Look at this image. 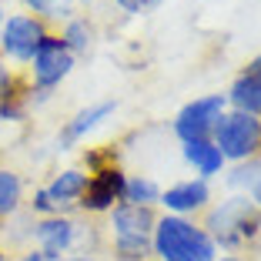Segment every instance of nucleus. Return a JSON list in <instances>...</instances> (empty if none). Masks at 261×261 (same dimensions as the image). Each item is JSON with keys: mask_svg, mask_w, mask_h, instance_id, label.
<instances>
[{"mask_svg": "<svg viewBox=\"0 0 261 261\" xmlns=\"http://www.w3.org/2000/svg\"><path fill=\"white\" fill-rule=\"evenodd\" d=\"M201 228L211 234L218 251L245 254L261 238V211L251 204L248 194H228L207 204V211L201 215Z\"/></svg>", "mask_w": 261, "mask_h": 261, "instance_id": "f257e3e1", "label": "nucleus"}, {"mask_svg": "<svg viewBox=\"0 0 261 261\" xmlns=\"http://www.w3.org/2000/svg\"><path fill=\"white\" fill-rule=\"evenodd\" d=\"M218 245L211 241L198 218L158 215L151 231V258L154 261H215Z\"/></svg>", "mask_w": 261, "mask_h": 261, "instance_id": "f03ea898", "label": "nucleus"}, {"mask_svg": "<svg viewBox=\"0 0 261 261\" xmlns=\"http://www.w3.org/2000/svg\"><path fill=\"white\" fill-rule=\"evenodd\" d=\"M31 248L44 251L47 258H67V254H97L91 245H97V224H84L74 215H47L34 218Z\"/></svg>", "mask_w": 261, "mask_h": 261, "instance_id": "7ed1b4c3", "label": "nucleus"}, {"mask_svg": "<svg viewBox=\"0 0 261 261\" xmlns=\"http://www.w3.org/2000/svg\"><path fill=\"white\" fill-rule=\"evenodd\" d=\"M215 147L221 151V158L228 164H241L251 161L261 154V121L251 114H241V111H224L215 124V134H211Z\"/></svg>", "mask_w": 261, "mask_h": 261, "instance_id": "20e7f679", "label": "nucleus"}, {"mask_svg": "<svg viewBox=\"0 0 261 261\" xmlns=\"http://www.w3.org/2000/svg\"><path fill=\"white\" fill-rule=\"evenodd\" d=\"M74 67H77V57L57 37V31H50L44 37V44L37 47V54L31 57V64H27V87L37 94H54L74 74Z\"/></svg>", "mask_w": 261, "mask_h": 261, "instance_id": "39448f33", "label": "nucleus"}, {"mask_svg": "<svg viewBox=\"0 0 261 261\" xmlns=\"http://www.w3.org/2000/svg\"><path fill=\"white\" fill-rule=\"evenodd\" d=\"M47 34H50V27H47L40 17L27 14V10H20V14H7L4 31H0V57H4L7 64L27 67L31 57L37 54V47L44 44Z\"/></svg>", "mask_w": 261, "mask_h": 261, "instance_id": "423d86ee", "label": "nucleus"}, {"mask_svg": "<svg viewBox=\"0 0 261 261\" xmlns=\"http://www.w3.org/2000/svg\"><path fill=\"white\" fill-rule=\"evenodd\" d=\"M224 111H228V97L224 94H201V97L188 100L185 108L174 114L171 130H174V138L181 144H188V141H211L215 124Z\"/></svg>", "mask_w": 261, "mask_h": 261, "instance_id": "0eeeda50", "label": "nucleus"}, {"mask_svg": "<svg viewBox=\"0 0 261 261\" xmlns=\"http://www.w3.org/2000/svg\"><path fill=\"white\" fill-rule=\"evenodd\" d=\"M124 181H127V171L121 164H111V168H100L97 174L87 177V191L77 204V211L84 215H111L124 198Z\"/></svg>", "mask_w": 261, "mask_h": 261, "instance_id": "6e6552de", "label": "nucleus"}, {"mask_svg": "<svg viewBox=\"0 0 261 261\" xmlns=\"http://www.w3.org/2000/svg\"><path fill=\"white\" fill-rule=\"evenodd\" d=\"M215 201L211 194V181H201V177H185L171 188H161V201L164 215H177V218H201L207 211V204Z\"/></svg>", "mask_w": 261, "mask_h": 261, "instance_id": "1a4fd4ad", "label": "nucleus"}, {"mask_svg": "<svg viewBox=\"0 0 261 261\" xmlns=\"http://www.w3.org/2000/svg\"><path fill=\"white\" fill-rule=\"evenodd\" d=\"M114 114H117V100H114V97L94 100V104L81 108L74 117H70V121H64L61 134H57V144H61V151H70V147L84 144V141L91 138L94 130H100Z\"/></svg>", "mask_w": 261, "mask_h": 261, "instance_id": "9d476101", "label": "nucleus"}, {"mask_svg": "<svg viewBox=\"0 0 261 261\" xmlns=\"http://www.w3.org/2000/svg\"><path fill=\"white\" fill-rule=\"evenodd\" d=\"M158 207H141V204H121L108 215V234L111 238H151Z\"/></svg>", "mask_w": 261, "mask_h": 261, "instance_id": "9b49d317", "label": "nucleus"}, {"mask_svg": "<svg viewBox=\"0 0 261 261\" xmlns=\"http://www.w3.org/2000/svg\"><path fill=\"white\" fill-rule=\"evenodd\" d=\"M87 177L91 174H87L84 168H64L44 185L47 198L54 201V207L61 211V215L77 211V204H81V198H84V191H87Z\"/></svg>", "mask_w": 261, "mask_h": 261, "instance_id": "f8f14e48", "label": "nucleus"}, {"mask_svg": "<svg viewBox=\"0 0 261 261\" xmlns=\"http://www.w3.org/2000/svg\"><path fill=\"white\" fill-rule=\"evenodd\" d=\"M181 158L194 168V177H201V181L221 177L228 171V161L221 158L215 141H188V144H181Z\"/></svg>", "mask_w": 261, "mask_h": 261, "instance_id": "ddd939ff", "label": "nucleus"}, {"mask_svg": "<svg viewBox=\"0 0 261 261\" xmlns=\"http://www.w3.org/2000/svg\"><path fill=\"white\" fill-rule=\"evenodd\" d=\"M228 108L231 111H241V114H251L261 121V74H248L241 70L228 87Z\"/></svg>", "mask_w": 261, "mask_h": 261, "instance_id": "4468645a", "label": "nucleus"}, {"mask_svg": "<svg viewBox=\"0 0 261 261\" xmlns=\"http://www.w3.org/2000/svg\"><path fill=\"white\" fill-rule=\"evenodd\" d=\"M57 37L67 44V50L74 57H87L94 50V44H97V27H94V20L87 14H74L70 20L61 23Z\"/></svg>", "mask_w": 261, "mask_h": 261, "instance_id": "2eb2a0df", "label": "nucleus"}, {"mask_svg": "<svg viewBox=\"0 0 261 261\" xmlns=\"http://www.w3.org/2000/svg\"><path fill=\"white\" fill-rule=\"evenodd\" d=\"M224 185L231 194H248L251 204L261 211V154L251 161H241L224 174Z\"/></svg>", "mask_w": 261, "mask_h": 261, "instance_id": "dca6fc26", "label": "nucleus"}, {"mask_svg": "<svg viewBox=\"0 0 261 261\" xmlns=\"http://www.w3.org/2000/svg\"><path fill=\"white\" fill-rule=\"evenodd\" d=\"M27 204V191H23V177L14 168L0 164V221L17 218Z\"/></svg>", "mask_w": 261, "mask_h": 261, "instance_id": "f3484780", "label": "nucleus"}, {"mask_svg": "<svg viewBox=\"0 0 261 261\" xmlns=\"http://www.w3.org/2000/svg\"><path fill=\"white\" fill-rule=\"evenodd\" d=\"M121 201L141 204V207H158V201H161V185H158L154 177H147V174H127Z\"/></svg>", "mask_w": 261, "mask_h": 261, "instance_id": "a211bd4d", "label": "nucleus"}, {"mask_svg": "<svg viewBox=\"0 0 261 261\" xmlns=\"http://www.w3.org/2000/svg\"><path fill=\"white\" fill-rule=\"evenodd\" d=\"M20 4H23L27 14L40 17L47 27L50 23H64L77 14V0H20Z\"/></svg>", "mask_w": 261, "mask_h": 261, "instance_id": "6ab92c4d", "label": "nucleus"}, {"mask_svg": "<svg viewBox=\"0 0 261 261\" xmlns=\"http://www.w3.org/2000/svg\"><path fill=\"white\" fill-rule=\"evenodd\" d=\"M111 261H154L151 238H111Z\"/></svg>", "mask_w": 261, "mask_h": 261, "instance_id": "aec40b11", "label": "nucleus"}, {"mask_svg": "<svg viewBox=\"0 0 261 261\" xmlns=\"http://www.w3.org/2000/svg\"><path fill=\"white\" fill-rule=\"evenodd\" d=\"M27 94V84L17 77L14 67H7V61L0 57V100H10V97H20Z\"/></svg>", "mask_w": 261, "mask_h": 261, "instance_id": "412c9836", "label": "nucleus"}, {"mask_svg": "<svg viewBox=\"0 0 261 261\" xmlns=\"http://www.w3.org/2000/svg\"><path fill=\"white\" fill-rule=\"evenodd\" d=\"M111 164H117V154L114 151H104V147H87V151H84V164H81V168H84L87 174H97L100 168H111Z\"/></svg>", "mask_w": 261, "mask_h": 261, "instance_id": "4be33fe9", "label": "nucleus"}, {"mask_svg": "<svg viewBox=\"0 0 261 261\" xmlns=\"http://www.w3.org/2000/svg\"><path fill=\"white\" fill-rule=\"evenodd\" d=\"M27 207H31V215L34 218H47V215H61L54 207V201L47 198V191H44V185L40 188H34V194H31V201H27Z\"/></svg>", "mask_w": 261, "mask_h": 261, "instance_id": "5701e85b", "label": "nucleus"}, {"mask_svg": "<svg viewBox=\"0 0 261 261\" xmlns=\"http://www.w3.org/2000/svg\"><path fill=\"white\" fill-rule=\"evenodd\" d=\"M117 4V10H124L127 17H141V14H147V10H154L161 0H114Z\"/></svg>", "mask_w": 261, "mask_h": 261, "instance_id": "b1692460", "label": "nucleus"}, {"mask_svg": "<svg viewBox=\"0 0 261 261\" xmlns=\"http://www.w3.org/2000/svg\"><path fill=\"white\" fill-rule=\"evenodd\" d=\"M10 261H54V258H47L44 251H37V248H23L17 258H10Z\"/></svg>", "mask_w": 261, "mask_h": 261, "instance_id": "393cba45", "label": "nucleus"}, {"mask_svg": "<svg viewBox=\"0 0 261 261\" xmlns=\"http://www.w3.org/2000/svg\"><path fill=\"white\" fill-rule=\"evenodd\" d=\"M61 261H111V258H104V254H67Z\"/></svg>", "mask_w": 261, "mask_h": 261, "instance_id": "a878e982", "label": "nucleus"}, {"mask_svg": "<svg viewBox=\"0 0 261 261\" xmlns=\"http://www.w3.org/2000/svg\"><path fill=\"white\" fill-rule=\"evenodd\" d=\"M245 70H248V74H261V54H254L251 61L245 64Z\"/></svg>", "mask_w": 261, "mask_h": 261, "instance_id": "bb28decb", "label": "nucleus"}, {"mask_svg": "<svg viewBox=\"0 0 261 261\" xmlns=\"http://www.w3.org/2000/svg\"><path fill=\"white\" fill-rule=\"evenodd\" d=\"M215 261H248V258H245V254H218Z\"/></svg>", "mask_w": 261, "mask_h": 261, "instance_id": "cd10ccee", "label": "nucleus"}, {"mask_svg": "<svg viewBox=\"0 0 261 261\" xmlns=\"http://www.w3.org/2000/svg\"><path fill=\"white\" fill-rule=\"evenodd\" d=\"M4 20H7V7H4V0H0V31H4Z\"/></svg>", "mask_w": 261, "mask_h": 261, "instance_id": "c85d7f7f", "label": "nucleus"}, {"mask_svg": "<svg viewBox=\"0 0 261 261\" xmlns=\"http://www.w3.org/2000/svg\"><path fill=\"white\" fill-rule=\"evenodd\" d=\"M0 261H10V254H7V251H4V248H0Z\"/></svg>", "mask_w": 261, "mask_h": 261, "instance_id": "c756f323", "label": "nucleus"}]
</instances>
